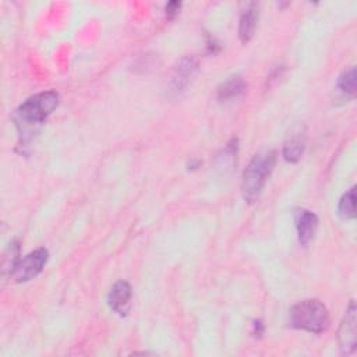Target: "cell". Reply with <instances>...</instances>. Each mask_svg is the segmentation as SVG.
Masks as SVG:
<instances>
[{
    "mask_svg": "<svg viewBox=\"0 0 357 357\" xmlns=\"http://www.w3.org/2000/svg\"><path fill=\"white\" fill-rule=\"evenodd\" d=\"M338 87L343 94L354 97L357 90V83H356V69L353 66L342 73L338 81Z\"/></svg>",
    "mask_w": 357,
    "mask_h": 357,
    "instance_id": "cell-13",
    "label": "cell"
},
{
    "mask_svg": "<svg viewBox=\"0 0 357 357\" xmlns=\"http://www.w3.org/2000/svg\"><path fill=\"white\" fill-rule=\"evenodd\" d=\"M58 105L59 95L56 91L40 92L22 103L15 115L16 124L22 134H26L27 131L33 133V130L41 126L48 119V116L53 113Z\"/></svg>",
    "mask_w": 357,
    "mask_h": 357,
    "instance_id": "cell-1",
    "label": "cell"
},
{
    "mask_svg": "<svg viewBox=\"0 0 357 357\" xmlns=\"http://www.w3.org/2000/svg\"><path fill=\"white\" fill-rule=\"evenodd\" d=\"M254 333H256V336H261L264 333V324H263V321H256L254 322Z\"/></svg>",
    "mask_w": 357,
    "mask_h": 357,
    "instance_id": "cell-15",
    "label": "cell"
},
{
    "mask_svg": "<svg viewBox=\"0 0 357 357\" xmlns=\"http://www.w3.org/2000/svg\"><path fill=\"white\" fill-rule=\"evenodd\" d=\"M318 217L310 211H300L297 214L296 219V228H297V236L299 242L303 246H307L315 236L317 229H318Z\"/></svg>",
    "mask_w": 357,
    "mask_h": 357,
    "instance_id": "cell-8",
    "label": "cell"
},
{
    "mask_svg": "<svg viewBox=\"0 0 357 357\" xmlns=\"http://www.w3.org/2000/svg\"><path fill=\"white\" fill-rule=\"evenodd\" d=\"M339 349L343 354H350L354 351L357 344V310L354 301H350L349 308L342 319L338 331Z\"/></svg>",
    "mask_w": 357,
    "mask_h": 357,
    "instance_id": "cell-6",
    "label": "cell"
},
{
    "mask_svg": "<svg viewBox=\"0 0 357 357\" xmlns=\"http://www.w3.org/2000/svg\"><path fill=\"white\" fill-rule=\"evenodd\" d=\"M197 70H199L197 59H194L192 56H186L178 60L172 73V80H170L172 95L181 97L189 87V84L193 80V77L196 76Z\"/></svg>",
    "mask_w": 357,
    "mask_h": 357,
    "instance_id": "cell-5",
    "label": "cell"
},
{
    "mask_svg": "<svg viewBox=\"0 0 357 357\" xmlns=\"http://www.w3.org/2000/svg\"><path fill=\"white\" fill-rule=\"evenodd\" d=\"M257 20H258V6L256 3H249L243 10L240 16V23H239V38L243 44L250 42V40L253 38L257 27Z\"/></svg>",
    "mask_w": 357,
    "mask_h": 357,
    "instance_id": "cell-9",
    "label": "cell"
},
{
    "mask_svg": "<svg viewBox=\"0 0 357 357\" xmlns=\"http://www.w3.org/2000/svg\"><path fill=\"white\" fill-rule=\"evenodd\" d=\"M247 90V83L240 76H232L218 88L219 101H231L242 97Z\"/></svg>",
    "mask_w": 357,
    "mask_h": 357,
    "instance_id": "cell-10",
    "label": "cell"
},
{
    "mask_svg": "<svg viewBox=\"0 0 357 357\" xmlns=\"http://www.w3.org/2000/svg\"><path fill=\"white\" fill-rule=\"evenodd\" d=\"M306 148V134L303 131L294 133L283 147V156L288 162H297Z\"/></svg>",
    "mask_w": 357,
    "mask_h": 357,
    "instance_id": "cell-11",
    "label": "cell"
},
{
    "mask_svg": "<svg viewBox=\"0 0 357 357\" xmlns=\"http://www.w3.org/2000/svg\"><path fill=\"white\" fill-rule=\"evenodd\" d=\"M181 8H182V3H178V2L167 3V6H166V16H167V19H173L174 16H177V13H178V10H181Z\"/></svg>",
    "mask_w": 357,
    "mask_h": 357,
    "instance_id": "cell-14",
    "label": "cell"
},
{
    "mask_svg": "<svg viewBox=\"0 0 357 357\" xmlns=\"http://www.w3.org/2000/svg\"><path fill=\"white\" fill-rule=\"evenodd\" d=\"M108 303L110 308L117 313L119 315L124 317L127 315L131 304V288L127 282L119 281L113 285V288L109 292Z\"/></svg>",
    "mask_w": 357,
    "mask_h": 357,
    "instance_id": "cell-7",
    "label": "cell"
},
{
    "mask_svg": "<svg viewBox=\"0 0 357 357\" xmlns=\"http://www.w3.org/2000/svg\"><path fill=\"white\" fill-rule=\"evenodd\" d=\"M48 257H49V253L47 249H38L27 254L24 258H20V261L17 263V265L12 272L13 279L17 283H23L37 278L45 268L48 263Z\"/></svg>",
    "mask_w": 357,
    "mask_h": 357,
    "instance_id": "cell-4",
    "label": "cell"
},
{
    "mask_svg": "<svg viewBox=\"0 0 357 357\" xmlns=\"http://www.w3.org/2000/svg\"><path fill=\"white\" fill-rule=\"evenodd\" d=\"M338 214L342 219H353L356 215V188L344 193L338 206Z\"/></svg>",
    "mask_w": 357,
    "mask_h": 357,
    "instance_id": "cell-12",
    "label": "cell"
},
{
    "mask_svg": "<svg viewBox=\"0 0 357 357\" xmlns=\"http://www.w3.org/2000/svg\"><path fill=\"white\" fill-rule=\"evenodd\" d=\"M289 322L296 329L321 333L329 326V313L324 303L317 299H308L290 308Z\"/></svg>",
    "mask_w": 357,
    "mask_h": 357,
    "instance_id": "cell-3",
    "label": "cell"
},
{
    "mask_svg": "<svg viewBox=\"0 0 357 357\" xmlns=\"http://www.w3.org/2000/svg\"><path fill=\"white\" fill-rule=\"evenodd\" d=\"M276 162V152L275 151H265L257 153L246 167L243 173V183H242V192L243 197L247 203L253 204L256 203L263 189L267 183V178L272 173Z\"/></svg>",
    "mask_w": 357,
    "mask_h": 357,
    "instance_id": "cell-2",
    "label": "cell"
}]
</instances>
